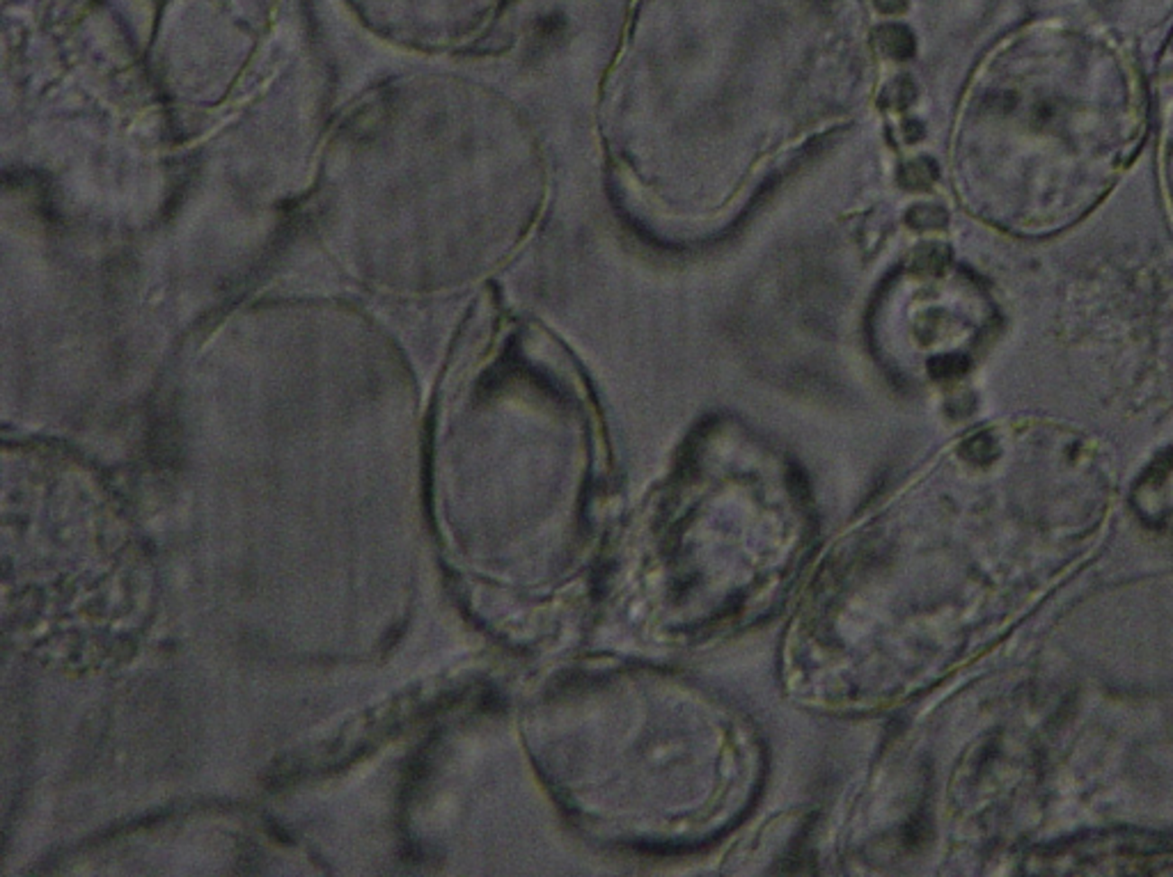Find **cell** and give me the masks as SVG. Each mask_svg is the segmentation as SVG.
<instances>
[{"instance_id":"1","label":"cell","mask_w":1173,"mask_h":877,"mask_svg":"<svg viewBox=\"0 0 1173 877\" xmlns=\"http://www.w3.org/2000/svg\"><path fill=\"white\" fill-rule=\"evenodd\" d=\"M873 44H876L878 53L891 58V60H907V58L915 56L916 49L912 32L906 26H901V23H887V26L876 28L873 31Z\"/></svg>"},{"instance_id":"4","label":"cell","mask_w":1173,"mask_h":877,"mask_svg":"<svg viewBox=\"0 0 1173 877\" xmlns=\"http://www.w3.org/2000/svg\"><path fill=\"white\" fill-rule=\"evenodd\" d=\"M915 99H916V87L915 83H912V78L897 76L894 81L887 83V87L882 90L878 103H880V108H885V111H906V108H910L912 103H915Z\"/></svg>"},{"instance_id":"8","label":"cell","mask_w":1173,"mask_h":877,"mask_svg":"<svg viewBox=\"0 0 1173 877\" xmlns=\"http://www.w3.org/2000/svg\"><path fill=\"white\" fill-rule=\"evenodd\" d=\"M903 136H906L907 142H919L924 136H926V131H924L922 121L910 120V121H906V124H903Z\"/></svg>"},{"instance_id":"7","label":"cell","mask_w":1173,"mask_h":877,"mask_svg":"<svg viewBox=\"0 0 1173 877\" xmlns=\"http://www.w3.org/2000/svg\"><path fill=\"white\" fill-rule=\"evenodd\" d=\"M873 5L882 14H901L907 10V0H873Z\"/></svg>"},{"instance_id":"2","label":"cell","mask_w":1173,"mask_h":877,"mask_svg":"<svg viewBox=\"0 0 1173 877\" xmlns=\"http://www.w3.org/2000/svg\"><path fill=\"white\" fill-rule=\"evenodd\" d=\"M937 163L928 157H919L910 163H903L897 172V182L906 191H928L937 182Z\"/></svg>"},{"instance_id":"6","label":"cell","mask_w":1173,"mask_h":877,"mask_svg":"<svg viewBox=\"0 0 1173 877\" xmlns=\"http://www.w3.org/2000/svg\"><path fill=\"white\" fill-rule=\"evenodd\" d=\"M962 369H965V360L956 358V355L937 358V360H933V364H931L933 376H952V373H961Z\"/></svg>"},{"instance_id":"3","label":"cell","mask_w":1173,"mask_h":877,"mask_svg":"<svg viewBox=\"0 0 1173 877\" xmlns=\"http://www.w3.org/2000/svg\"><path fill=\"white\" fill-rule=\"evenodd\" d=\"M952 262V250L942 243H924L912 253L910 271L915 275H942Z\"/></svg>"},{"instance_id":"5","label":"cell","mask_w":1173,"mask_h":877,"mask_svg":"<svg viewBox=\"0 0 1173 877\" xmlns=\"http://www.w3.org/2000/svg\"><path fill=\"white\" fill-rule=\"evenodd\" d=\"M906 222L912 229L919 232H931V229H944L949 222V213L944 207L937 204H916L906 213Z\"/></svg>"}]
</instances>
